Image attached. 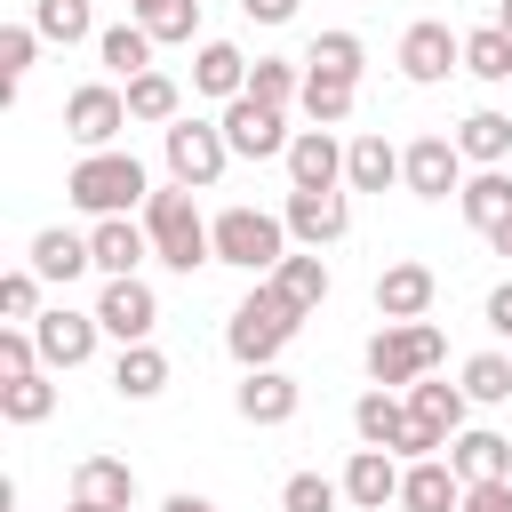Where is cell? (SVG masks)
Listing matches in <instances>:
<instances>
[{"mask_svg":"<svg viewBox=\"0 0 512 512\" xmlns=\"http://www.w3.org/2000/svg\"><path fill=\"white\" fill-rule=\"evenodd\" d=\"M64 200H72L88 224H96V216H128V208H144V200H152V176H144V160H136V152L104 144V152H80V160H72Z\"/></svg>","mask_w":512,"mask_h":512,"instance_id":"obj_1","label":"cell"},{"mask_svg":"<svg viewBox=\"0 0 512 512\" xmlns=\"http://www.w3.org/2000/svg\"><path fill=\"white\" fill-rule=\"evenodd\" d=\"M144 232H152V256L168 264V272H200V264H216V232H208V216L192 208V184H152V200H144Z\"/></svg>","mask_w":512,"mask_h":512,"instance_id":"obj_2","label":"cell"},{"mask_svg":"<svg viewBox=\"0 0 512 512\" xmlns=\"http://www.w3.org/2000/svg\"><path fill=\"white\" fill-rule=\"evenodd\" d=\"M304 328V312L272 288V280H256L240 304H232V320H224V352L240 360V368H272L280 352H288V336Z\"/></svg>","mask_w":512,"mask_h":512,"instance_id":"obj_3","label":"cell"},{"mask_svg":"<svg viewBox=\"0 0 512 512\" xmlns=\"http://www.w3.org/2000/svg\"><path fill=\"white\" fill-rule=\"evenodd\" d=\"M208 232H216V264H232V272H248V280L280 272V256L296 248L272 208H224V216H208Z\"/></svg>","mask_w":512,"mask_h":512,"instance_id":"obj_4","label":"cell"},{"mask_svg":"<svg viewBox=\"0 0 512 512\" xmlns=\"http://www.w3.org/2000/svg\"><path fill=\"white\" fill-rule=\"evenodd\" d=\"M440 360H448V336H440L432 320H384V328L368 336V376L392 384V392H408V384L432 376Z\"/></svg>","mask_w":512,"mask_h":512,"instance_id":"obj_5","label":"cell"},{"mask_svg":"<svg viewBox=\"0 0 512 512\" xmlns=\"http://www.w3.org/2000/svg\"><path fill=\"white\" fill-rule=\"evenodd\" d=\"M160 160H168V176L176 184H192V192H208L224 168H232V144H224V120H200V112H184V120H168L160 128Z\"/></svg>","mask_w":512,"mask_h":512,"instance_id":"obj_6","label":"cell"},{"mask_svg":"<svg viewBox=\"0 0 512 512\" xmlns=\"http://www.w3.org/2000/svg\"><path fill=\"white\" fill-rule=\"evenodd\" d=\"M464 408H472L464 384L416 376V384H408V448H400V456H440V448L464 432Z\"/></svg>","mask_w":512,"mask_h":512,"instance_id":"obj_7","label":"cell"},{"mask_svg":"<svg viewBox=\"0 0 512 512\" xmlns=\"http://www.w3.org/2000/svg\"><path fill=\"white\" fill-rule=\"evenodd\" d=\"M120 128H128V88H112V80H80V88L64 96V136H72L80 152L120 144Z\"/></svg>","mask_w":512,"mask_h":512,"instance_id":"obj_8","label":"cell"},{"mask_svg":"<svg viewBox=\"0 0 512 512\" xmlns=\"http://www.w3.org/2000/svg\"><path fill=\"white\" fill-rule=\"evenodd\" d=\"M288 112L280 104H256V96H232L224 104V144H232V160H288Z\"/></svg>","mask_w":512,"mask_h":512,"instance_id":"obj_9","label":"cell"},{"mask_svg":"<svg viewBox=\"0 0 512 512\" xmlns=\"http://www.w3.org/2000/svg\"><path fill=\"white\" fill-rule=\"evenodd\" d=\"M280 224H288L296 248H336V240L352 232V200H344V192H296V184H288Z\"/></svg>","mask_w":512,"mask_h":512,"instance_id":"obj_10","label":"cell"},{"mask_svg":"<svg viewBox=\"0 0 512 512\" xmlns=\"http://www.w3.org/2000/svg\"><path fill=\"white\" fill-rule=\"evenodd\" d=\"M448 72H464V40H456V32L440 24V16L408 24V32H400V80L432 88V80H448Z\"/></svg>","mask_w":512,"mask_h":512,"instance_id":"obj_11","label":"cell"},{"mask_svg":"<svg viewBox=\"0 0 512 512\" xmlns=\"http://www.w3.org/2000/svg\"><path fill=\"white\" fill-rule=\"evenodd\" d=\"M400 184H408L416 200L464 192V152H456V136H416V144L400 152Z\"/></svg>","mask_w":512,"mask_h":512,"instance_id":"obj_12","label":"cell"},{"mask_svg":"<svg viewBox=\"0 0 512 512\" xmlns=\"http://www.w3.org/2000/svg\"><path fill=\"white\" fill-rule=\"evenodd\" d=\"M32 336H40V360L64 376V368H88V352H96L104 320H96V312H72V304H56V312H40V320H32Z\"/></svg>","mask_w":512,"mask_h":512,"instance_id":"obj_13","label":"cell"},{"mask_svg":"<svg viewBox=\"0 0 512 512\" xmlns=\"http://www.w3.org/2000/svg\"><path fill=\"white\" fill-rule=\"evenodd\" d=\"M96 320H104V336H120V344H144L152 328H160V296L128 272V280H104V296H96Z\"/></svg>","mask_w":512,"mask_h":512,"instance_id":"obj_14","label":"cell"},{"mask_svg":"<svg viewBox=\"0 0 512 512\" xmlns=\"http://www.w3.org/2000/svg\"><path fill=\"white\" fill-rule=\"evenodd\" d=\"M288 184H296V192H336V184H344V144H336V128H296V136H288Z\"/></svg>","mask_w":512,"mask_h":512,"instance_id":"obj_15","label":"cell"},{"mask_svg":"<svg viewBox=\"0 0 512 512\" xmlns=\"http://www.w3.org/2000/svg\"><path fill=\"white\" fill-rule=\"evenodd\" d=\"M432 296H440V272L416 264V256H400V264L376 272V312H384V320H424Z\"/></svg>","mask_w":512,"mask_h":512,"instance_id":"obj_16","label":"cell"},{"mask_svg":"<svg viewBox=\"0 0 512 512\" xmlns=\"http://www.w3.org/2000/svg\"><path fill=\"white\" fill-rule=\"evenodd\" d=\"M400 456L392 448H352V464H344V504L352 512H384V504H400Z\"/></svg>","mask_w":512,"mask_h":512,"instance_id":"obj_17","label":"cell"},{"mask_svg":"<svg viewBox=\"0 0 512 512\" xmlns=\"http://www.w3.org/2000/svg\"><path fill=\"white\" fill-rule=\"evenodd\" d=\"M232 408H240L248 424H288V416L304 408V384H296L288 368H248L240 392H232Z\"/></svg>","mask_w":512,"mask_h":512,"instance_id":"obj_18","label":"cell"},{"mask_svg":"<svg viewBox=\"0 0 512 512\" xmlns=\"http://www.w3.org/2000/svg\"><path fill=\"white\" fill-rule=\"evenodd\" d=\"M352 432H360V448H408V392H392V384H368L360 400H352Z\"/></svg>","mask_w":512,"mask_h":512,"instance_id":"obj_19","label":"cell"},{"mask_svg":"<svg viewBox=\"0 0 512 512\" xmlns=\"http://www.w3.org/2000/svg\"><path fill=\"white\" fill-rule=\"evenodd\" d=\"M464 504V472L448 456H408L400 472V512H456Z\"/></svg>","mask_w":512,"mask_h":512,"instance_id":"obj_20","label":"cell"},{"mask_svg":"<svg viewBox=\"0 0 512 512\" xmlns=\"http://www.w3.org/2000/svg\"><path fill=\"white\" fill-rule=\"evenodd\" d=\"M88 248H96V272H104V280H128V272L152 256V232H144L136 216H96V224H88Z\"/></svg>","mask_w":512,"mask_h":512,"instance_id":"obj_21","label":"cell"},{"mask_svg":"<svg viewBox=\"0 0 512 512\" xmlns=\"http://www.w3.org/2000/svg\"><path fill=\"white\" fill-rule=\"evenodd\" d=\"M40 280H56V288H72L80 272H96V248H88V232H64V224H48V232H32V256H24Z\"/></svg>","mask_w":512,"mask_h":512,"instance_id":"obj_22","label":"cell"},{"mask_svg":"<svg viewBox=\"0 0 512 512\" xmlns=\"http://www.w3.org/2000/svg\"><path fill=\"white\" fill-rule=\"evenodd\" d=\"M192 88H200V96H216V104L248 96V56H240L232 40H200V56H192Z\"/></svg>","mask_w":512,"mask_h":512,"instance_id":"obj_23","label":"cell"},{"mask_svg":"<svg viewBox=\"0 0 512 512\" xmlns=\"http://www.w3.org/2000/svg\"><path fill=\"white\" fill-rule=\"evenodd\" d=\"M264 280H272L296 312H320V304H328V288H336V280H328V264H320V248H288V256H280V272H264Z\"/></svg>","mask_w":512,"mask_h":512,"instance_id":"obj_24","label":"cell"},{"mask_svg":"<svg viewBox=\"0 0 512 512\" xmlns=\"http://www.w3.org/2000/svg\"><path fill=\"white\" fill-rule=\"evenodd\" d=\"M112 392H120V400H160V392H168V352H160L152 336H144V344H120Z\"/></svg>","mask_w":512,"mask_h":512,"instance_id":"obj_25","label":"cell"},{"mask_svg":"<svg viewBox=\"0 0 512 512\" xmlns=\"http://www.w3.org/2000/svg\"><path fill=\"white\" fill-rule=\"evenodd\" d=\"M72 496H88V504H104V512H128V504H136V472H128L120 456H80V464H72Z\"/></svg>","mask_w":512,"mask_h":512,"instance_id":"obj_26","label":"cell"},{"mask_svg":"<svg viewBox=\"0 0 512 512\" xmlns=\"http://www.w3.org/2000/svg\"><path fill=\"white\" fill-rule=\"evenodd\" d=\"M344 184H352V192H384V184H400V144H384L376 128L352 136V144H344Z\"/></svg>","mask_w":512,"mask_h":512,"instance_id":"obj_27","label":"cell"},{"mask_svg":"<svg viewBox=\"0 0 512 512\" xmlns=\"http://www.w3.org/2000/svg\"><path fill=\"white\" fill-rule=\"evenodd\" d=\"M448 464L464 480H512V440L504 432H456L448 440Z\"/></svg>","mask_w":512,"mask_h":512,"instance_id":"obj_28","label":"cell"},{"mask_svg":"<svg viewBox=\"0 0 512 512\" xmlns=\"http://www.w3.org/2000/svg\"><path fill=\"white\" fill-rule=\"evenodd\" d=\"M456 208H464V224H472V232H496V224L512 216V176H504V168H480V176H464Z\"/></svg>","mask_w":512,"mask_h":512,"instance_id":"obj_29","label":"cell"},{"mask_svg":"<svg viewBox=\"0 0 512 512\" xmlns=\"http://www.w3.org/2000/svg\"><path fill=\"white\" fill-rule=\"evenodd\" d=\"M128 120H144V128H168V120H184V88L152 64V72H136L128 80Z\"/></svg>","mask_w":512,"mask_h":512,"instance_id":"obj_30","label":"cell"},{"mask_svg":"<svg viewBox=\"0 0 512 512\" xmlns=\"http://www.w3.org/2000/svg\"><path fill=\"white\" fill-rule=\"evenodd\" d=\"M304 120L312 128H344L352 120V104H360V80H336V72H304Z\"/></svg>","mask_w":512,"mask_h":512,"instance_id":"obj_31","label":"cell"},{"mask_svg":"<svg viewBox=\"0 0 512 512\" xmlns=\"http://www.w3.org/2000/svg\"><path fill=\"white\" fill-rule=\"evenodd\" d=\"M456 152L480 160V168H504V160H512V120H504V112H464V120H456Z\"/></svg>","mask_w":512,"mask_h":512,"instance_id":"obj_32","label":"cell"},{"mask_svg":"<svg viewBox=\"0 0 512 512\" xmlns=\"http://www.w3.org/2000/svg\"><path fill=\"white\" fill-rule=\"evenodd\" d=\"M0 416H8V424H48V416H56V368L8 376V384H0Z\"/></svg>","mask_w":512,"mask_h":512,"instance_id":"obj_33","label":"cell"},{"mask_svg":"<svg viewBox=\"0 0 512 512\" xmlns=\"http://www.w3.org/2000/svg\"><path fill=\"white\" fill-rule=\"evenodd\" d=\"M152 48H160V40H152L144 24H104V32H96V56H104V64L120 72V80L152 72Z\"/></svg>","mask_w":512,"mask_h":512,"instance_id":"obj_34","label":"cell"},{"mask_svg":"<svg viewBox=\"0 0 512 512\" xmlns=\"http://www.w3.org/2000/svg\"><path fill=\"white\" fill-rule=\"evenodd\" d=\"M464 72H472V80H488V88H496V80H512V32H504L496 16H488L480 32H464Z\"/></svg>","mask_w":512,"mask_h":512,"instance_id":"obj_35","label":"cell"},{"mask_svg":"<svg viewBox=\"0 0 512 512\" xmlns=\"http://www.w3.org/2000/svg\"><path fill=\"white\" fill-rule=\"evenodd\" d=\"M248 96L288 112V104L304 96V64H288V56H256V64H248Z\"/></svg>","mask_w":512,"mask_h":512,"instance_id":"obj_36","label":"cell"},{"mask_svg":"<svg viewBox=\"0 0 512 512\" xmlns=\"http://www.w3.org/2000/svg\"><path fill=\"white\" fill-rule=\"evenodd\" d=\"M304 72L360 80V72H368V48H360V32H320V40H312V56H304Z\"/></svg>","mask_w":512,"mask_h":512,"instance_id":"obj_37","label":"cell"},{"mask_svg":"<svg viewBox=\"0 0 512 512\" xmlns=\"http://www.w3.org/2000/svg\"><path fill=\"white\" fill-rule=\"evenodd\" d=\"M464 392H472L480 408L512 400V352H472V360H464Z\"/></svg>","mask_w":512,"mask_h":512,"instance_id":"obj_38","label":"cell"},{"mask_svg":"<svg viewBox=\"0 0 512 512\" xmlns=\"http://www.w3.org/2000/svg\"><path fill=\"white\" fill-rule=\"evenodd\" d=\"M32 24H40V40H88L96 32V16H88V0H32Z\"/></svg>","mask_w":512,"mask_h":512,"instance_id":"obj_39","label":"cell"},{"mask_svg":"<svg viewBox=\"0 0 512 512\" xmlns=\"http://www.w3.org/2000/svg\"><path fill=\"white\" fill-rule=\"evenodd\" d=\"M344 504V480H328V472H288L280 480V512H336Z\"/></svg>","mask_w":512,"mask_h":512,"instance_id":"obj_40","label":"cell"},{"mask_svg":"<svg viewBox=\"0 0 512 512\" xmlns=\"http://www.w3.org/2000/svg\"><path fill=\"white\" fill-rule=\"evenodd\" d=\"M32 48H40V24H0V88L16 96L24 72H32Z\"/></svg>","mask_w":512,"mask_h":512,"instance_id":"obj_41","label":"cell"},{"mask_svg":"<svg viewBox=\"0 0 512 512\" xmlns=\"http://www.w3.org/2000/svg\"><path fill=\"white\" fill-rule=\"evenodd\" d=\"M0 320H16V328L40 320V272H32V264H16V272L0 280Z\"/></svg>","mask_w":512,"mask_h":512,"instance_id":"obj_42","label":"cell"},{"mask_svg":"<svg viewBox=\"0 0 512 512\" xmlns=\"http://www.w3.org/2000/svg\"><path fill=\"white\" fill-rule=\"evenodd\" d=\"M32 368H48V360H40V336L8 320V328H0V384H8V376H32Z\"/></svg>","mask_w":512,"mask_h":512,"instance_id":"obj_43","label":"cell"},{"mask_svg":"<svg viewBox=\"0 0 512 512\" xmlns=\"http://www.w3.org/2000/svg\"><path fill=\"white\" fill-rule=\"evenodd\" d=\"M144 32H152L160 48H184V40L200 32V0H168L160 16H144Z\"/></svg>","mask_w":512,"mask_h":512,"instance_id":"obj_44","label":"cell"},{"mask_svg":"<svg viewBox=\"0 0 512 512\" xmlns=\"http://www.w3.org/2000/svg\"><path fill=\"white\" fill-rule=\"evenodd\" d=\"M488 328L512 344V280H496V288H488Z\"/></svg>","mask_w":512,"mask_h":512,"instance_id":"obj_45","label":"cell"},{"mask_svg":"<svg viewBox=\"0 0 512 512\" xmlns=\"http://www.w3.org/2000/svg\"><path fill=\"white\" fill-rule=\"evenodd\" d=\"M240 16H248V24H288L296 0H240Z\"/></svg>","mask_w":512,"mask_h":512,"instance_id":"obj_46","label":"cell"},{"mask_svg":"<svg viewBox=\"0 0 512 512\" xmlns=\"http://www.w3.org/2000/svg\"><path fill=\"white\" fill-rule=\"evenodd\" d=\"M160 512H216V504H208V496H192V488H176V496H168Z\"/></svg>","mask_w":512,"mask_h":512,"instance_id":"obj_47","label":"cell"},{"mask_svg":"<svg viewBox=\"0 0 512 512\" xmlns=\"http://www.w3.org/2000/svg\"><path fill=\"white\" fill-rule=\"evenodd\" d=\"M488 248H496V256H512V216H504V224L488 232Z\"/></svg>","mask_w":512,"mask_h":512,"instance_id":"obj_48","label":"cell"},{"mask_svg":"<svg viewBox=\"0 0 512 512\" xmlns=\"http://www.w3.org/2000/svg\"><path fill=\"white\" fill-rule=\"evenodd\" d=\"M128 8H136V24H144V16H160V8H168V0H128Z\"/></svg>","mask_w":512,"mask_h":512,"instance_id":"obj_49","label":"cell"},{"mask_svg":"<svg viewBox=\"0 0 512 512\" xmlns=\"http://www.w3.org/2000/svg\"><path fill=\"white\" fill-rule=\"evenodd\" d=\"M64 512H104V504H88V496H72V504H64Z\"/></svg>","mask_w":512,"mask_h":512,"instance_id":"obj_50","label":"cell"},{"mask_svg":"<svg viewBox=\"0 0 512 512\" xmlns=\"http://www.w3.org/2000/svg\"><path fill=\"white\" fill-rule=\"evenodd\" d=\"M496 24H504V32H512V0H496Z\"/></svg>","mask_w":512,"mask_h":512,"instance_id":"obj_51","label":"cell"}]
</instances>
